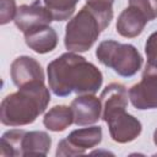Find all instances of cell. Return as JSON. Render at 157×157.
I'll return each instance as SVG.
<instances>
[{
	"label": "cell",
	"instance_id": "cell-1",
	"mask_svg": "<svg viewBox=\"0 0 157 157\" xmlns=\"http://www.w3.org/2000/svg\"><path fill=\"white\" fill-rule=\"evenodd\" d=\"M48 82L49 88L58 97H66L71 92L94 94L102 86L103 75L83 56L67 52L49 63Z\"/></svg>",
	"mask_w": 157,
	"mask_h": 157
},
{
	"label": "cell",
	"instance_id": "cell-2",
	"mask_svg": "<svg viewBox=\"0 0 157 157\" xmlns=\"http://www.w3.org/2000/svg\"><path fill=\"white\" fill-rule=\"evenodd\" d=\"M50 102L44 81L28 82L15 93L7 94L0 105V120L6 126H23L33 123Z\"/></svg>",
	"mask_w": 157,
	"mask_h": 157
},
{
	"label": "cell",
	"instance_id": "cell-3",
	"mask_svg": "<svg viewBox=\"0 0 157 157\" xmlns=\"http://www.w3.org/2000/svg\"><path fill=\"white\" fill-rule=\"evenodd\" d=\"M113 18V12H102L87 4L66 25L65 47L69 52H87Z\"/></svg>",
	"mask_w": 157,
	"mask_h": 157
},
{
	"label": "cell",
	"instance_id": "cell-4",
	"mask_svg": "<svg viewBox=\"0 0 157 157\" xmlns=\"http://www.w3.org/2000/svg\"><path fill=\"white\" fill-rule=\"evenodd\" d=\"M96 56L101 64L113 69L123 77L134 76L142 66V58L134 45L121 44L112 39L99 43Z\"/></svg>",
	"mask_w": 157,
	"mask_h": 157
},
{
	"label": "cell",
	"instance_id": "cell-5",
	"mask_svg": "<svg viewBox=\"0 0 157 157\" xmlns=\"http://www.w3.org/2000/svg\"><path fill=\"white\" fill-rule=\"evenodd\" d=\"M128 105H117L102 112V119L108 124L110 137L119 144H126L135 140L141 130V123L125 112Z\"/></svg>",
	"mask_w": 157,
	"mask_h": 157
},
{
	"label": "cell",
	"instance_id": "cell-6",
	"mask_svg": "<svg viewBox=\"0 0 157 157\" xmlns=\"http://www.w3.org/2000/svg\"><path fill=\"white\" fill-rule=\"evenodd\" d=\"M102 141V128L90 126L74 130L58 145L56 156H78Z\"/></svg>",
	"mask_w": 157,
	"mask_h": 157
},
{
	"label": "cell",
	"instance_id": "cell-7",
	"mask_svg": "<svg viewBox=\"0 0 157 157\" xmlns=\"http://www.w3.org/2000/svg\"><path fill=\"white\" fill-rule=\"evenodd\" d=\"M13 21L16 27L25 34L38 27L47 26L54 20L49 10L43 6L39 0H36L29 5H21L17 9Z\"/></svg>",
	"mask_w": 157,
	"mask_h": 157
},
{
	"label": "cell",
	"instance_id": "cell-8",
	"mask_svg": "<svg viewBox=\"0 0 157 157\" xmlns=\"http://www.w3.org/2000/svg\"><path fill=\"white\" fill-rule=\"evenodd\" d=\"M131 104L140 110L157 108V75L142 74L140 82L129 90Z\"/></svg>",
	"mask_w": 157,
	"mask_h": 157
},
{
	"label": "cell",
	"instance_id": "cell-9",
	"mask_svg": "<svg viewBox=\"0 0 157 157\" xmlns=\"http://www.w3.org/2000/svg\"><path fill=\"white\" fill-rule=\"evenodd\" d=\"M74 123L78 126H86L97 123L102 115V102L93 94H78L71 102Z\"/></svg>",
	"mask_w": 157,
	"mask_h": 157
},
{
	"label": "cell",
	"instance_id": "cell-10",
	"mask_svg": "<svg viewBox=\"0 0 157 157\" xmlns=\"http://www.w3.org/2000/svg\"><path fill=\"white\" fill-rule=\"evenodd\" d=\"M10 74L12 82L17 87H21L36 80L44 81V72L40 64L36 59L27 55L18 56L12 61Z\"/></svg>",
	"mask_w": 157,
	"mask_h": 157
},
{
	"label": "cell",
	"instance_id": "cell-11",
	"mask_svg": "<svg viewBox=\"0 0 157 157\" xmlns=\"http://www.w3.org/2000/svg\"><path fill=\"white\" fill-rule=\"evenodd\" d=\"M148 20L135 7L128 6L123 10L117 21V32L125 38H134L141 34Z\"/></svg>",
	"mask_w": 157,
	"mask_h": 157
},
{
	"label": "cell",
	"instance_id": "cell-12",
	"mask_svg": "<svg viewBox=\"0 0 157 157\" xmlns=\"http://www.w3.org/2000/svg\"><path fill=\"white\" fill-rule=\"evenodd\" d=\"M26 44L38 54H45L55 49L58 44V34L49 26H42L25 33Z\"/></svg>",
	"mask_w": 157,
	"mask_h": 157
},
{
	"label": "cell",
	"instance_id": "cell-13",
	"mask_svg": "<svg viewBox=\"0 0 157 157\" xmlns=\"http://www.w3.org/2000/svg\"><path fill=\"white\" fill-rule=\"evenodd\" d=\"M52 139L44 131H26L22 137V156H45L50 148Z\"/></svg>",
	"mask_w": 157,
	"mask_h": 157
},
{
	"label": "cell",
	"instance_id": "cell-14",
	"mask_svg": "<svg viewBox=\"0 0 157 157\" xmlns=\"http://www.w3.org/2000/svg\"><path fill=\"white\" fill-rule=\"evenodd\" d=\"M74 123V113L71 107L55 105L43 118L44 126L50 131H64Z\"/></svg>",
	"mask_w": 157,
	"mask_h": 157
},
{
	"label": "cell",
	"instance_id": "cell-15",
	"mask_svg": "<svg viewBox=\"0 0 157 157\" xmlns=\"http://www.w3.org/2000/svg\"><path fill=\"white\" fill-rule=\"evenodd\" d=\"M25 132H26L25 130H20V129H13L4 132L0 140V156L2 157L22 156L21 145Z\"/></svg>",
	"mask_w": 157,
	"mask_h": 157
},
{
	"label": "cell",
	"instance_id": "cell-16",
	"mask_svg": "<svg viewBox=\"0 0 157 157\" xmlns=\"http://www.w3.org/2000/svg\"><path fill=\"white\" fill-rule=\"evenodd\" d=\"M75 0H44V6L49 10L54 21H65L70 18L76 10Z\"/></svg>",
	"mask_w": 157,
	"mask_h": 157
},
{
	"label": "cell",
	"instance_id": "cell-17",
	"mask_svg": "<svg viewBox=\"0 0 157 157\" xmlns=\"http://www.w3.org/2000/svg\"><path fill=\"white\" fill-rule=\"evenodd\" d=\"M145 53L147 56V63H146L144 74L157 75V31L153 32L146 40Z\"/></svg>",
	"mask_w": 157,
	"mask_h": 157
},
{
	"label": "cell",
	"instance_id": "cell-18",
	"mask_svg": "<svg viewBox=\"0 0 157 157\" xmlns=\"http://www.w3.org/2000/svg\"><path fill=\"white\" fill-rule=\"evenodd\" d=\"M129 6L139 10L148 21L157 17V0H129Z\"/></svg>",
	"mask_w": 157,
	"mask_h": 157
},
{
	"label": "cell",
	"instance_id": "cell-19",
	"mask_svg": "<svg viewBox=\"0 0 157 157\" xmlns=\"http://www.w3.org/2000/svg\"><path fill=\"white\" fill-rule=\"evenodd\" d=\"M17 9L15 0H1V7H0V23L6 25L11 20H15Z\"/></svg>",
	"mask_w": 157,
	"mask_h": 157
},
{
	"label": "cell",
	"instance_id": "cell-20",
	"mask_svg": "<svg viewBox=\"0 0 157 157\" xmlns=\"http://www.w3.org/2000/svg\"><path fill=\"white\" fill-rule=\"evenodd\" d=\"M114 0H86V4L99 11H112Z\"/></svg>",
	"mask_w": 157,
	"mask_h": 157
},
{
	"label": "cell",
	"instance_id": "cell-21",
	"mask_svg": "<svg viewBox=\"0 0 157 157\" xmlns=\"http://www.w3.org/2000/svg\"><path fill=\"white\" fill-rule=\"evenodd\" d=\"M153 142H155V145L157 146V129H156L155 132H153Z\"/></svg>",
	"mask_w": 157,
	"mask_h": 157
},
{
	"label": "cell",
	"instance_id": "cell-22",
	"mask_svg": "<svg viewBox=\"0 0 157 157\" xmlns=\"http://www.w3.org/2000/svg\"><path fill=\"white\" fill-rule=\"evenodd\" d=\"M75 1H78V0H75Z\"/></svg>",
	"mask_w": 157,
	"mask_h": 157
}]
</instances>
